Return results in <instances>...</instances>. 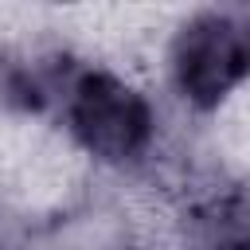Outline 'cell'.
<instances>
[{"label":"cell","instance_id":"2","mask_svg":"<svg viewBox=\"0 0 250 250\" xmlns=\"http://www.w3.org/2000/svg\"><path fill=\"white\" fill-rule=\"evenodd\" d=\"M188 125H223L250 98V4L184 8L160 23L145 62Z\"/></svg>","mask_w":250,"mask_h":250},{"label":"cell","instance_id":"4","mask_svg":"<svg viewBox=\"0 0 250 250\" xmlns=\"http://www.w3.org/2000/svg\"><path fill=\"white\" fill-rule=\"evenodd\" d=\"M148 238H156V230L141 199L113 184L74 176L66 191L47 199L43 250H137Z\"/></svg>","mask_w":250,"mask_h":250},{"label":"cell","instance_id":"3","mask_svg":"<svg viewBox=\"0 0 250 250\" xmlns=\"http://www.w3.org/2000/svg\"><path fill=\"white\" fill-rule=\"evenodd\" d=\"M86 51L66 31H0V125H51L59 94Z\"/></svg>","mask_w":250,"mask_h":250},{"label":"cell","instance_id":"1","mask_svg":"<svg viewBox=\"0 0 250 250\" xmlns=\"http://www.w3.org/2000/svg\"><path fill=\"white\" fill-rule=\"evenodd\" d=\"M47 129L74 164V176L113 184L141 199L156 188L180 117L160 98L145 62L86 51Z\"/></svg>","mask_w":250,"mask_h":250},{"label":"cell","instance_id":"5","mask_svg":"<svg viewBox=\"0 0 250 250\" xmlns=\"http://www.w3.org/2000/svg\"><path fill=\"white\" fill-rule=\"evenodd\" d=\"M47 203L0 180V250H43Z\"/></svg>","mask_w":250,"mask_h":250}]
</instances>
